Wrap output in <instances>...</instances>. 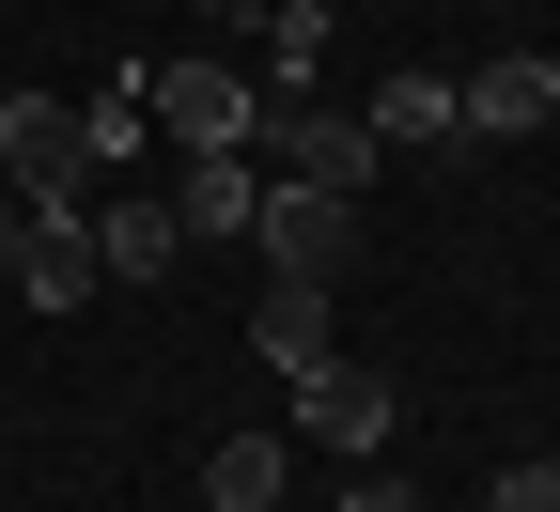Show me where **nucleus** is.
I'll list each match as a JSON object with an SVG mask.
<instances>
[{
  "instance_id": "obj_1",
  "label": "nucleus",
  "mask_w": 560,
  "mask_h": 512,
  "mask_svg": "<svg viewBox=\"0 0 560 512\" xmlns=\"http://www.w3.org/2000/svg\"><path fill=\"white\" fill-rule=\"evenodd\" d=\"M140 109H156L187 156H249L265 140V94L234 79V62H140Z\"/></svg>"
},
{
  "instance_id": "obj_2",
  "label": "nucleus",
  "mask_w": 560,
  "mask_h": 512,
  "mask_svg": "<svg viewBox=\"0 0 560 512\" xmlns=\"http://www.w3.org/2000/svg\"><path fill=\"white\" fill-rule=\"evenodd\" d=\"M0 171H16V202H32V217H47V202H79V171H94L79 109H62V94H0Z\"/></svg>"
},
{
  "instance_id": "obj_3",
  "label": "nucleus",
  "mask_w": 560,
  "mask_h": 512,
  "mask_svg": "<svg viewBox=\"0 0 560 512\" xmlns=\"http://www.w3.org/2000/svg\"><path fill=\"white\" fill-rule=\"evenodd\" d=\"M296 434H312V451H342V466H389L405 404H389L374 373H342V357H327V373H296Z\"/></svg>"
},
{
  "instance_id": "obj_4",
  "label": "nucleus",
  "mask_w": 560,
  "mask_h": 512,
  "mask_svg": "<svg viewBox=\"0 0 560 512\" xmlns=\"http://www.w3.org/2000/svg\"><path fill=\"white\" fill-rule=\"evenodd\" d=\"M265 140H280V156H296V187H327V202H359L374 156H389V140H374V124H342V109H265Z\"/></svg>"
},
{
  "instance_id": "obj_5",
  "label": "nucleus",
  "mask_w": 560,
  "mask_h": 512,
  "mask_svg": "<svg viewBox=\"0 0 560 512\" xmlns=\"http://www.w3.org/2000/svg\"><path fill=\"white\" fill-rule=\"evenodd\" d=\"M545 109H560V62H545V47H499V62L452 94V124H482V140H529Z\"/></svg>"
},
{
  "instance_id": "obj_6",
  "label": "nucleus",
  "mask_w": 560,
  "mask_h": 512,
  "mask_svg": "<svg viewBox=\"0 0 560 512\" xmlns=\"http://www.w3.org/2000/svg\"><path fill=\"white\" fill-rule=\"evenodd\" d=\"M94 279H109V264H94V217H79V202H47L32 234H16V296H47V311H79Z\"/></svg>"
},
{
  "instance_id": "obj_7",
  "label": "nucleus",
  "mask_w": 560,
  "mask_h": 512,
  "mask_svg": "<svg viewBox=\"0 0 560 512\" xmlns=\"http://www.w3.org/2000/svg\"><path fill=\"white\" fill-rule=\"evenodd\" d=\"M249 217H265V171L249 156H187V187H172V234L187 249H234Z\"/></svg>"
},
{
  "instance_id": "obj_8",
  "label": "nucleus",
  "mask_w": 560,
  "mask_h": 512,
  "mask_svg": "<svg viewBox=\"0 0 560 512\" xmlns=\"http://www.w3.org/2000/svg\"><path fill=\"white\" fill-rule=\"evenodd\" d=\"M249 357L265 373H327V279H280V296L249 311Z\"/></svg>"
},
{
  "instance_id": "obj_9",
  "label": "nucleus",
  "mask_w": 560,
  "mask_h": 512,
  "mask_svg": "<svg viewBox=\"0 0 560 512\" xmlns=\"http://www.w3.org/2000/svg\"><path fill=\"white\" fill-rule=\"evenodd\" d=\"M249 234L280 249V279H327V249H342V202H327V187H265V217H249Z\"/></svg>"
},
{
  "instance_id": "obj_10",
  "label": "nucleus",
  "mask_w": 560,
  "mask_h": 512,
  "mask_svg": "<svg viewBox=\"0 0 560 512\" xmlns=\"http://www.w3.org/2000/svg\"><path fill=\"white\" fill-rule=\"evenodd\" d=\"M280 466H296V434H219V466H202V512H280Z\"/></svg>"
},
{
  "instance_id": "obj_11",
  "label": "nucleus",
  "mask_w": 560,
  "mask_h": 512,
  "mask_svg": "<svg viewBox=\"0 0 560 512\" xmlns=\"http://www.w3.org/2000/svg\"><path fill=\"white\" fill-rule=\"evenodd\" d=\"M172 249H187L172 202H109V217H94V264H109V279H172Z\"/></svg>"
},
{
  "instance_id": "obj_12",
  "label": "nucleus",
  "mask_w": 560,
  "mask_h": 512,
  "mask_svg": "<svg viewBox=\"0 0 560 512\" xmlns=\"http://www.w3.org/2000/svg\"><path fill=\"white\" fill-rule=\"evenodd\" d=\"M359 124H374V140H452V79H420V62H405V79H374Z\"/></svg>"
},
{
  "instance_id": "obj_13",
  "label": "nucleus",
  "mask_w": 560,
  "mask_h": 512,
  "mask_svg": "<svg viewBox=\"0 0 560 512\" xmlns=\"http://www.w3.org/2000/svg\"><path fill=\"white\" fill-rule=\"evenodd\" d=\"M140 124H156V109H140V62H125V79H109V94L79 109V140H94V171H125V156H140Z\"/></svg>"
},
{
  "instance_id": "obj_14",
  "label": "nucleus",
  "mask_w": 560,
  "mask_h": 512,
  "mask_svg": "<svg viewBox=\"0 0 560 512\" xmlns=\"http://www.w3.org/2000/svg\"><path fill=\"white\" fill-rule=\"evenodd\" d=\"M312 62H327V0H280V16H265V79H280V94H296V79H312Z\"/></svg>"
},
{
  "instance_id": "obj_15",
  "label": "nucleus",
  "mask_w": 560,
  "mask_h": 512,
  "mask_svg": "<svg viewBox=\"0 0 560 512\" xmlns=\"http://www.w3.org/2000/svg\"><path fill=\"white\" fill-rule=\"evenodd\" d=\"M342 512H420V481H405V466H359V481H342Z\"/></svg>"
},
{
  "instance_id": "obj_16",
  "label": "nucleus",
  "mask_w": 560,
  "mask_h": 512,
  "mask_svg": "<svg viewBox=\"0 0 560 512\" xmlns=\"http://www.w3.org/2000/svg\"><path fill=\"white\" fill-rule=\"evenodd\" d=\"M499 512H560V466L529 451V466H499Z\"/></svg>"
},
{
  "instance_id": "obj_17",
  "label": "nucleus",
  "mask_w": 560,
  "mask_h": 512,
  "mask_svg": "<svg viewBox=\"0 0 560 512\" xmlns=\"http://www.w3.org/2000/svg\"><path fill=\"white\" fill-rule=\"evenodd\" d=\"M16 234H32V202H0V279H16Z\"/></svg>"
},
{
  "instance_id": "obj_18",
  "label": "nucleus",
  "mask_w": 560,
  "mask_h": 512,
  "mask_svg": "<svg viewBox=\"0 0 560 512\" xmlns=\"http://www.w3.org/2000/svg\"><path fill=\"white\" fill-rule=\"evenodd\" d=\"M219 16H234V0H219Z\"/></svg>"
}]
</instances>
